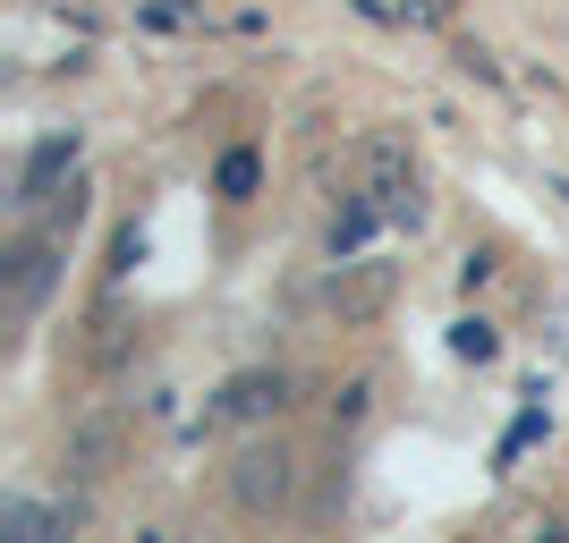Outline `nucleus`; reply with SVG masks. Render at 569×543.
<instances>
[{
	"label": "nucleus",
	"mask_w": 569,
	"mask_h": 543,
	"mask_svg": "<svg viewBox=\"0 0 569 543\" xmlns=\"http://www.w3.org/2000/svg\"><path fill=\"white\" fill-rule=\"evenodd\" d=\"M289 450H247L238 459V475H230V493H238V510H281L289 501Z\"/></svg>",
	"instance_id": "f257e3e1"
},
{
	"label": "nucleus",
	"mask_w": 569,
	"mask_h": 543,
	"mask_svg": "<svg viewBox=\"0 0 569 543\" xmlns=\"http://www.w3.org/2000/svg\"><path fill=\"white\" fill-rule=\"evenodd\" d=\"M221 408H230V416H256V408H281V374H272V382H263V374H247V382H238V391H230Z\"/></svg>",
	"instance_id": "f03ea898"
}]
</instances>
